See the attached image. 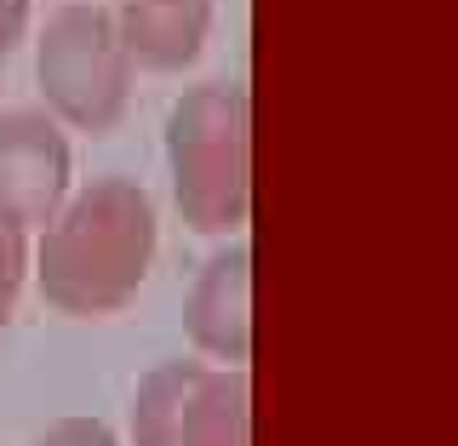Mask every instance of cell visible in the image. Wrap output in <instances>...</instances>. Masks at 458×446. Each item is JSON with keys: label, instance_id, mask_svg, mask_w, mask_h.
I'll return each instance as SVG.
<instances>
[{"label": "cell", "instance_id": "obj_4", "mask_svg": "<svg viewBox=\"0 0 458 446\" xmlns=\"http://www.w3.org/2000/svg\"><path fill=\"white\" fill-rule=\"evenodd\" d=\"M247 372L166 361L132 395V446H247Z\"/></svg>", "mask_w": 458, "mask_h": 446}, {"label": "cell", "instance_id": "obj_7", "mask_svg": "<svg viewBox=\"0 0 458 446\" xmlns=\"http://www.w3.org/2000/svg\"><path fill=\"white\" fill-rule=\"evenodd\" d=\"M121 40L143 69H183L195 63L212 29V0H121L114 6Z\"/></svg>", "mask_w": 458, "mask_h": 446}, {"label": "cell", "instance_id": "obj_10", "mask_svg": "<svg viewBox=\"0 0 458 446\" xmlns=\"http://www.w3.org/2000/svg\"><path fill=\"white\" fill-rule=\"evenodd\" d=\"M6 57H12V46H6V40H0V63H6Z\"/></svg>", "mask_w": 458, "mask_h": 446}, {"label": "cell", "instance_id": "obj_8", "mask_svg": "<svg viewBox=\"0 0 458 446\" xmlns=\"http://www.w3.org/2000/svg\"><path fill=\"white\" fill-rule=\"evenodd\" d=\"M23 235L0 223V332L12 326V309H18V292H23Z\"/></svg>", "mask_w": 458, "mask_h": 446}, {"label": "cell", "instance_id": "obj_9", "mask_svg": "<svg viewBox=\"0 0 458 446\" xmlns=\"http://www.w3.org/2000/svg\"><path fill=\"white\" fill-rule=\"evenodd\" d=\"M35 446H121V441H114V429L98 424V418H64V424H52Z\"/></svg>", "mask_w": 458, "mask_h": 446}, {"label": "cell", "instance_id": "obj_5", "mask_svg": "<svg viewBox=\"0 0 458 446\" xmlns=\"http://www.w3.org/2000/svg\"><path fill=\"white\" fill-rule=\"evenodd\" d=\"M69 200V138L52 114L12 109L0 114V223L29 235L47 229Z\"/></svg>", "mask_w": 458, "mask_h": 446}, {"label": "cell", "instance_id": "obj_2", "mask_svg": "<svg viewBox=\"0 0 458 446\" xmlns=\"http://www.w3.org/2000/svg\"><path fill=\"white\" fill-rule=\"evenodd\" d=\"M166 166L183 223L235 235L252 206V104L241 80H207L166 114Z\"/></svg>", "mask_w": 458, "mask_h": 446}, {"label": "cell", "instance_id": "obj_1", "mask_svg": "<svg viewBox=\"0 0 458 446\" xmlns=\"http://www.w3.org/2000/svg\"><path fill=\"white\" fill-rule=\"evenodd\" d=\"M155 264V200L132 178H98L52 212L35 275L52 309L114 315L138 298Z\"/></svg>", "mask_w": 458, "mask_h": 446}, {"label": "cell", "instance_id": "obj_6", "mask_svg": "<svg viewBox=\"0 0 458 446\" xmlns=\"http://www.w3.org/2000/svg\"><path fill=\"white\" fill-rule=\"evenodd\" d=\"M183 332L207 361L241 366L252 355V252L229 247L218 252L190 286L183 304Z\"/></svg>", "mask_w": 458, "mask_h": 446}, {"label": "cell", "instance_id": "obj_3", "mask_svg": "<svg viewBox=\"0 0 458 446\" xmlns=\"http://www.w3.org/2000/svg\"><path fill=\"white\" fill-rule=\"evenodd\" d=\"M132 52L121 40L114 6H75L52 12L47 35L35 46V80L47 92L52 121L75 126V132H114L126 104H132Z\"/></svg>", "mask_w": 458, "mask_h": 446}]
</instances>
